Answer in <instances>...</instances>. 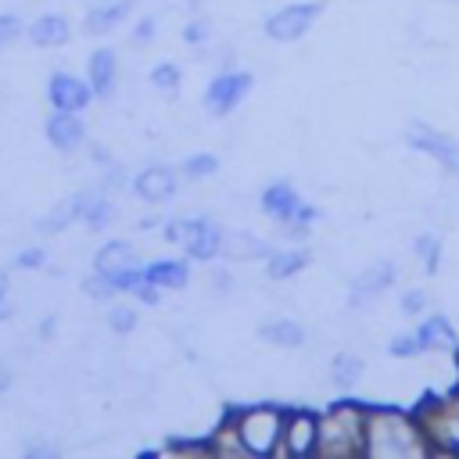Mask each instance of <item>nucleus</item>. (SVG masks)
Returning a JSON list of instances; mask_svg holds the SVG:
<instances>
[{
	"label": "nucleus",
	"instance_id": "4be33fe9",
	"mask_svg": "<svg viewBox=\"0 0 459 459\" xmlns=\"http://www.w3.org/2000/svg\"><path fill=\"white\" fill-rule=\"evenodd\" d=\"M308 262H312V255H308L305 247H283V251H273V255L265 258V276L280 283V280L298 276Z\"/></svg>",
	"mask_w": 459,
	"mask_h": 459
},
{
	"label": "nucleus",
	"instance_id": "9b49d317",
	"mask_svg": "<svg viewBox=\"0 0 459 459\" xmlns=\"http://www.w3.org/2000/svg\"><path fill=\"white\" fill-rule=\"evenodd\" d=\"M394 276H398V269H394V262H373L369 269H362L355 280H351V290H348V308H369L380 294H387L391 290V283H394Z\"/></svg>",
	"mask_w": 459,
	"mask_h": 459
},
{
	"label": "nucleus",
	"instance_id": "473e14b6",
	"mask_svg": "<svg viewBox=\"0 0 459 459\" xmlns=\"http://www.w3.org/2000/svg\"><path fill=\"white\" fill-rule=\"evenodd\" d=\"M115 280V287H118V294H140L143 287H147V273H143V265H129V269H122V273H115L111 276Z\"/></svg>",
	"mask_w": 459,
	"mask_h": 459
},
{
	"label": "nucleus",
	"instance_id": "a878e982",
	"mask_svg": "<svg viewBox=\"0 0 459 459\" xmlns=\"http://www.w3.org/2000/svg\"><path fill=\"white\" fill-rule=\"evenodd\" d=\"M330 380H333L341 391H351V387L362 380V359L351 355V351L333 355V362H330Z\"/></svg>",
	"mask_w": 459,
	"mask_h": 459
},
{
	"label": "nucleus",
	"instance_id": "f3484780",
	"mask_svg": "<svg viewBox=\"0 0 459 459\" xmlns=\"http://www.w3.org/2000/svg\"><path fill=\"white\" fill-rule=\"evenodd\" d=\"M25 36H29L32 47H47V50H50V47H65V43H68L72 25H68L65 14L47 11V14H36V18L25 25Z\"/></svg>",
	"mask_w": 459,
	"mask_h": 459
},
{
	"label": "nucleus",
	"instance_id": "ddd939ff",
	"mask_svg": "<svg viewBox=\"0 0 459 459\" xmlns=\"http://www.w3.org/2000/svg\"><path fill=\"white\" fill-rule=\"evenodd\" d=\"M43 133H47V143L61 154H75L86 143V126H82L79 111H57L54 108L43 122Z\"/></svg>",
	"mask_w": 459,
	"mask_h": 459
},
{
	"label": "nucleus",
	"instance_id": "f704fd0d",
	"mask_svg": "<svg viewBox=\"0 0 459 459\" xmlns=\"http://www.w3.org/2000/svg\"><path fill=\"white\" fill-rule=\"evenodd\" d=\"M427 290L423 287H412V290H405L402 298H398V312L405 316V319H416V316H423L427 312Z\"/></svg>",
	"mask_w": 459,
	"mask_h": 459
},
{
	"label": "nucleus",
	"instance_id": "0eeeda50",
	"mask_svg": "<svg viewBox=\"0 0 459 459\" xmlns=\"http://www.w3.org/2000/svg\"><path fill=\"white\" fill-rule=\"evenodd\" d=\"M258 208L269 215V219H276V222H305V226H312L316 222V208L290 186V183H269L265 190H262V197H258Z\"/></svg>",
	"mask_w": 459,
	"mask_h": 459
},
{
	"label": "nucleus",
	"instance_id": "7ed1b4c3",
	"mask_svg": "<svg viewBox=\"0 0 459 459\" xmlns=\"http://www.w3.org/2000/svg\"><path fill=\"white\" fill-rule=\"evenodd\" d=\"M283 420H287V409H280V405H247V409H233V423H237V434H240V441H244V452L255 455V459L280 455V445H283Z\"/></svg>",
	"mask_w": 459,
	"mask_h": 459
},
{
	"label": "nucleus",
	"instance_id": "79ce46f5",
	"mask_svg": "<svg viewBox=\"0 0 459 459\" xmlns=\"http://www.w3.org/2000/svg\"><path fill=\"white\" fill-rule=\"evenodd\" d=\"M54 326H57V319H54V316H47V319L39 323V337H50V333H54Z\"/></svg>",
	"mask_w": 459,
	"mask_h": 459
},
{
	"label": "nucleus",
	"instance_id": "4c0bfd02",
	"mask_svg": "<svg viewBox=\"0 0 459 459\" xmlns=\"http://www.w3.org/2000/svg\"><path fill=\"white\" fill-rule=\"evenodd\" d=\"M14 265L18 269H43L47 265V251L43 247H25L22 255H14Z\"/></svg>",
	"mask_w": 459,
	"mask_h": 459
},
{
	"label": "nucleus",
	"instance_id": "37998d69",
	"mask_svg": "<svg viewBox=\"0 0 459 459\" xmlns=\"http://www.w3.org/2000/svg\"><path fill=\"white\" fill-rule=\"evenodd\" d=\"M4 298H7V273L0 269V308H4Z\"/></svg>",
	"mask_w": 459,
	"mask_h": 459
},
{
	"label": "nucleus",
	"instance_id": "c03bdc74",
	"mask_svg": "<svg viewBox=\"0 0 459 459\" xmlns=\"http://www.w3.org/2000/svg\"><path fill=\"white\" fill-rule=\"evenodd\" d=\"M154 226H158V219H154V215H147V219H140V230H143V233H147V230H154Z\"/></svg>",
	"mask_w": 459,
	"mask_h": 459
},
{
	"label": "nucleus",
	"instance_id": "cd10ccee",
	"mask_svg": "<svg viewBox=\"0 0 459 459\" xmlns=\"http://www.w3.org/2000/svg\"><path fill=\"white\" fill-rule=\"evenodd\" d=\"M412 251H416V258L423 262L427 273H437V265H441V240L434 233H420L412 240Z\"/></svg>",
	"mask_w": 459,
	"mask_h": 459
},
{
	"label": "nucleus",
	"instance_id": "9d476101",
	"mask_svg": "<svg viewBox=\"0 0 459 459\" xmlns=\"http://www.w3.org/2000/svg\"><path fill=\"white\" fill-rule=\"evenodd\" d=\"M316 441H319V416H312L308 409H287L280 455L308 459V455H316Z\"/></svg>",
	"mask_w": 459,
	"mask_h": 459
},
{
	"label": "nucleus",
	"instance_id": "393cba45",
	"mask_svg": "<svg viewBox=\"0 0 459 459\" xmlns=\"http://www.w3.org/2000/svg\"><path fill=\"white\" fill-rule=\"evenodd\" d=\"M111 219H115V204H111V197L104 194V190H90L86 194V208H82V222H86V230H108L111 226Z\"/></svg>",
	"mask_w": 459,
	"mask_h": 459
},
{
	"label": "nucleus",
	"instance_id": "dca6fc26",
	"mask_svg": "<svg viewBox=\"0 0 459 459\" xmlns=\"http://www.w3.org/2000/svg\"><path fill=\"white\" fill-rule=\"evenodd\" d=\"M133 7H136V0H108V4H97V7L86 11L82 32L86 36H108V32H115L133 14Z\"/></svg>",
	"mask_w": 459,
	"mask_h": 459
},
{
	"label": "nucleus",
	"instance_id": "aec40b11",
	"mask_svg": "<svg viewBox=\"0 0 459 459\" xmlns=\"http://www.w3.org/2000/svg\"><path fill=\"white\" fill-rule=\"evenodd\" d=\"M147 283L161 287V290H183L190 283V265L183 258H158L151 265H143Z\"/></svg>",
	"mask_w": 459,
	"mask_h": 459
},
{
	"label": "nucleus",
	"instance_id": "6ab92c4d",
	"mask_svg": "<svg viewBox=\"0 0 459 459\" xmlns=\"http://www.w3.org/2000/svg\"><path fill=\"white\" fill-rule=\"evenodd\" d=\"M222 255L233 258V262H247V258H269L273 255V244L255 237L251 230H237V233H226L222 237Z\"/></svg>",
	"mask_w": 459,
	"mask_h": 459
},
{
	"label": "nucleus",
	"instance_id": "bb28decb",
	"mask_svg": "<svg viewBox=\"0 0 459 459\" xmlns=\"http://www.w3.org/2000/svg\"><path fill=\"white\" fill-rule=\"evenodd\" d=\"M208 445H212V455H247L244 452V441L237 434L233 412L222 420V427H215V434H208Z\"/></svg>",
	"mask_w": 459,
	"mask_h": 459
},
{
	"label": "nucleus",
	"instance_id": "412c9836",
	"mask_svg": "<svg viewBox=\"0 0 459 459\" xmlns=\"http://www.w3.org/2000/svg\"><path fill=\"white\" fill-rule=\"evenodd\" d=\"M129 265H136V251H133L129 240H108L93 255V269L104 273V276H115V273H122Z\"/></svg>",
	"mask_w": 459,
	"mask_h": 459
},
{
	"label": "nucleus",
	"instance_id": "a211bd4d",
	"mask_svg": "<svg viewBox=\"0 0 459 459\" xmlns=\"http://www.w3.org/2000/svg\"><path fill=\"white\" fill-rule=\"evenodd\" d=\"M416 333H420V341H423L427 351H459V333H455V326H452V319L445 312L423 316L420 326H416Z\"/></svg>",
	"mask_w": 459,
	"mask_h": 459
},
{
	"label": "nucleus",
	"instance_id": "b1692460",
	"mask_svg": "<svg viewBox=\"0 0 459 459\" xmlns=\"http://www.w3.org/2000/svg\"><path fill=\"white\" fill-rule=\"evenodd\" d=\"M258 333H262V341H269L276 348H301L308 341V330L301 323H294V319H273Z\"/></svg>",
	"mask_w": 459,
	"mask_h": 459
},
{
	"label": "nucleus",
	"instance_id": "39448f33",
	"mask_svg": "<svg viewBox=\"0 0 459 459\" xmlns=\"http://www.w3.org/2000/svg\"><path fill=\"white\" fill-rule=\"evenodd\" d=\"M165 237L183 244V251L194 262H212L215 255H222V237L226 233L212 219L197 215V219H172V222H165Z\"/></svg>",
	"mask_w": 459,
	"mask_h": 459
},
{
	"label": "nucleus",
	"instance_id": "c756f323",
	"mask_svg": "<svg viewBox=\"0 0 459 459\" xmlns=\"http://www.w3.org/2000/svg\"><path fill=\"white\" fill-rule=\"evenodd\" d=\"M136 323H140V312H136L133 305H111V308H108V326H111V333L126 337V333L136 330Z\"/></svg>",
	"mask_w": 459,
	"mask_h": 459
},
{
	"label": "nucleus",
	"instance_id": "6e6552de",
	"mask_svg": "<svg viewBox=\"0 0 459 459\" xmlns=\"http://www.w3.org/2000/svg\"><path fill=\"white\" fill-rule=\"evenodd\" d=\"M251 72H240V68H226V72H215L212 82L204 86V111L212 115H230L237 104H244V97L251 93Z\"/></svg>",
	"mask_w": 459,
	"mask_h": 459
},
{
	"label": "nucleus",
	"instance_id": "72a5a7b5",
	"mask_svg": "<svg viewBox=\"0 0 459 459\" xmlns=\"http://www.w3.org/2000/svg\"><path fill=\"white\" fill-rule=\"evenodd\" d=\"M82 290H86L93 301H111V298L118 294L115 280H111V276H104V273H97V269H93V273L82 280Z\"/></svg>",
	"mask_w": 459,
	"mask_h": 459
},
{
	"label": "nucleus",
	"instance_id": "7c9ffc66",
	"mask_svg": "<svg viewBox=\"0 0 459 459\" xmlns=\"http://www.w3.org/2000/svg\"><path fill=\"white\" fill-rule=\"evenodd\" d=\"M427 348H423V341H420V333L412 330V333H398V337H391L387 341V355L391 359H416V355H423Z\"/></svg>",
	"mask_w": 459,
	"mask_h": 459
},
{
	"label": "nucleus",
	"instance_id": "f8f14e48",
	"mask_svg": "<svg viewBox=\"0 0 459 459\" xmlns=\"http://www.w3.org/2000/svg\"><path fill=\"white\" fill-rule=\"evenodd\" d=\"M93 86L90 79H79L72 72H54L50 82H47V100L57 108V111H86L93 104Z\"/></svg>",
	"mask_w": 459,
	"mask_h": 459
},
{
	"label": "nucleus",
	"instance_id": "5701e85b",
	"mask_svg": "<svg viewBox=\"0 0 459 459\" xmlns=\"http://www.w3.org/2000/svg\"><path fill=\"white\" fill-rule=\"evenodd\" d=\"M82 208H86V194H72V197H65L57 208H50V212L36 222V230H39V233H61L65 226H72L75 219H82Z\"/></svg>",
	"mask_w": 459,
	"mask_h": 459
},
{
	"label": "nucleus",
	"instance_id": "a19ab883",
	"mask_svg": "<svg viewBox=\"0 0 459 459\" xmlns=\"http://www.w3.org/2000/svg\"><path fill=\"white\" fill-rule=\"evenodd\" d=\"M11 384H14V373H11V366L0 359V394H7V391H11Z\"/></svg>",
	"mask_w": 459,
	"mask_h": 459
},
{
	"label": "nucleus",
	"instance_id": "c85d7f7f",
	"mask_svg": "<svg viewBox=\"0 0 459 459\" xmlns=\"http://www.w3.org/2000/svg\"><path fill=\"white\" fill-rule=\"evenodd\" d=\"M151 82H154L161 93L176 97V93H179V82H183V72H179V65L161 61V65H154V68H151Z\"/></svg>",
	"mask_w": 459,
	"mask_h": 459
},
{
	"label": "nucleus",
	"instance_id": "2eb2a0df",
	"mask_svg": "<svg viewBox=\"0 0 459 459\" xmlns=\"http://www.w3.org/2000/svg\"><path fill=\"white\" fill-rule=\"evenodd\" d=\"M86 79H90L93 93L100 100H108L115 93V82H118V54L111 47H97L86 61Z\"/></svg>",
	"mask_w": 459,
	"mask_h": 459
},
{
	"label": "nucleus",
	"instance_id": "58836bf2",
	"mask_svg": "<svg viewBox=\"0 0 459 459\" xmlns=\"http://www.w3.org/2000/svg\"><path fill=\"white\" fill-rule=\"evenodd\" d=\"M208 36H212V29H208V22H201V18H194V22L183 25V39H186V43H204Z\"/></svg>",
	"mask_w": 459,
	"mask_h": 459
},
{
	"label": "nucleus",
	"instance_id": "1a4fd4ad",
	"mask_svg": "<svg viewBox=\"0 0 459 459\" xmlns=\"http://www.w3.org/2000/svg\"><path fill=\"white\" fill-rule=\"evenodd\" d=\"M405 143L416 147V151H423V154L434 158L448 176L459 179V140H455V136H448V133H441V129H430V126L416 122V126H409Z\"/></svg>",
	"mask_w": 459,
	"mask_h": 459
},
{
	"label": "nucleus",
	"instance_id": "f257e3e1",
	"mask_svg": "<svg viewBox=\"0 0 459 459\" xmlns=\"http://www.w3.org/2000/svg\"><path fill=\"white\" fill-rule=\"evenodd\" d=\"M369 459H416L430 455L427 430L416 412L394 405H366V448Z\"/></svg>",
	"mask_w": 459,
	"mask_h": 459
},
{
	"label": "nucleus",
	"instance_id": "f03ea898",
	"mask_svg": "<svg viewBox=\"0 0 459 459\" xmlns=\"http://www.w3.org/2000/svg\"><path fill=\"white\" fill-rule=\"evenodd\" d=\"M362 448H366V405H359V402H333L319 416L316 455L348 459V455H362Z\"/></svg>",
	"mask_w": 459,
	"mask_h": 459
},
{
	"label": "nucleus",
	"instance_id": "e433bc0d",
	"mask_svg": "<svg viewBox=\"0 0 459 459\" xmlns=\"http://www.w3.org/2000/svg\"><path fill=\"white\" fill-rule=\"evenodd\" d=\"M158 36V22L154 18H140L136 25H133V32H129V39L136 43V47H143V43H151Z\"/></svg>",
	"mask_w": 459,
	"mask_h": 459
},
{
	"label": "nucleus",
	"instance_id": "4468645a",
	"mask_svg": "<svg viewBox=\"0 0 459 459\" xmlns=\"http://www.w3.org/2000/svg\"><path fill=\"white\" fill-rule=\"evenodd\" d=\"M176 186H179V176L169 165H147L133 179V194L143 204H165V201H172L176 197Z\"/></svg>",
	"mask_w": 459,
	"mask_h": 459
},
{
	"label": "nucleus",
	"instance_id": "ea45409f",
	"mask_svg": "<svg viewBox=\"0 0 459 459\" xmlns=\"http://www.w3.org/2000/svg\"><path fill=\"white\" fill-rule=\"evenodd\" d=\"M212 287H215L219 294H230V273H226V269H215V273H212Z\"/></svg>",
	"mask_w": 459,
	"mask_h": 459
},
{
	"label": "nucleus",
	"instance_id": "c9c22d12",
	"mask_svg": "<svg viewBox=\"0 0 459 459\" xmlns=\"http://www.w3.org/2000/svg\"><path fill=\"white\" fill-rule=\"evenodd\" d=\"M22 36V18L18 14H0V47H11Z\"/></svg>",
	"mask_w": 459,
	"mask_h": 459
},
{
	"label": "nucleus",
	"instance_id": "423d86ee",
	"mask_svg": "<svg viewBox=\"0 0 459 459\" xmlns=\"http://www.w3.org/2000/svg\"><path fill=\"white\" fill-rule=\"evenodd\" d=\"M319 14H323V0H298V4H287V7H280V11H273V14L265 18V36L276 39V43H294V39H301V36L316 25Z\"/></svg>",
	"mask_w": 459,
	"mask_h": 459
},
{
	"label": "nucleus",
	"instance_id": "20e7f679",
	"mask_svg": "<svg viewBox=\"0 0 459 459\" xmlns=\"http://www.w3.org/2000/svg\"><path fill=\"white\" fill-rule=\"evenodd\" d=\"M427 441H430V455L445 452V455H459V387L452 394H441L434 402H423L416 409Z\"/></svg>",
	"mask_w": 459,
	"mask_h": 459
},
{
	"label": "nucleus",
	"instance_id": "2f4dec72",
	"mask_svg": "<svg viewBox=\"0 0 459 459\" xmlns=\"http://www.w3.org/2000/svg\"><path fill=\"white\" fill-rule=\"evenodd\" d=\"M215 169H219V158L208 154V151L190 154V158L183 161V176H186V179H208V176H215Z\"/></svg>",
	"mask_w": 459,
	"mask_h": 459
}]
</instances>
